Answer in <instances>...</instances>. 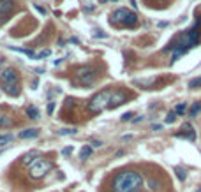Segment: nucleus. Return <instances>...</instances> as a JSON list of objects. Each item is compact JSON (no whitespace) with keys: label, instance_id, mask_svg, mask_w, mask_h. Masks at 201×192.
<instances>
[{"label":"nucleus","instance_id":"nucleus-1","mask_svg":"<svg viewBox=\"0 0 201 192\" xmlns=\"http://www.w3.org/2000/svg\"><path fill=\"white\" fill-rule=\"evenodd\" d=\"M198 43H199V21H196V25H194L191 30H185V32H182L178 37H175L173 43L166 48V51H175L171 64L180 57V55H184L187 50L194 48Z\"/></svg>","mask_w":201,"mask_h":192},{"label":"nucleus","instance_id":"nucleus-2","mask_svg":"<svg viewBox=\"0 0 201 192\" xmlns=\"http://www.w3.org/2000/svg\"><path fill=\"white\" fill-rule=\"evenodd\" d=\"M143 185V176L136 171H122L111 182L113 192H134Z\"/></svg>","mask_w":201,"mask_h":192},{"label":"nucleus","instance_id":"nucleus-3","mask_svg":"<svg viewBox=\"0 0 201 192\" xmlns=\"http://www.w3.org/2000/svg\"><path fill=\"white\" fill-rule=\"evenodd\" d=\"M109 97H111V92H109V90H100V92H97L92 99H90V102H88V109H90L93 115L104 111L109 104Z\"/></svg>","mask_w":201,"mask_h":192},{"label":"nucleus","instance_id":"nucleus-4","mask_svg":"<svg viewBox=\"0 0 201 192\" xmlns=\"http://www.w3.org/2000/svg\"><path fill=\"white\" fill-rule=\"evenodd\" d=\"M51 168H53V166H51L50 160L39 157L37 160H34V162L30 164V169H28L30 178H32V180H41L43 176H46V173H50Z\"/></svg>","mask_w":201,"mask_h":192},{"label":"nucleus","instance_id":"nucleus-5","mask_svg":"<svg viewBox=\"0 0 201 192\" xmlns=\"http://www.w3.org/2000/svg\"><path fill=\"white\" fill-rule=\"evenodd\" d=\"M111 23H120L123 27H134L138 23V16L122 7V9H116L111 14Z\"/></svg>","mask_w":201,"mask_h":192},{"label":"nucleus","instance_id":"nucleus-6","mask_svg":"<svg viewBox=\"0 0 201 192\" xmlns=\"http://www.w3.org/2000/svg\"><path fill=\"white\" fill-rule=\"evenodd\" d=\"M74 81H76L79 86H90L93 81H95V72H93L92 67L83 65V67H79L78 71H76Z\"/></svg>","mask_w":201,"mask_h":192},{"label":"nucleus","instance_id":"nucleus-7","mask_svg":"<svg viewBox=\"0 0 201 192\" xmlns=\"http://www.w3.org/2000/svg\"><path fill=\"white\" fill-rule=\"evenodd\" d=\"M13 86V85H18V72L14 69H4L0 72V86Z\"/></svg>","mask_w":201,"mask_h":192},{"label":"nucleus","instance_id":"nucleus-8","mask_svg":"<svg viewBox=\"0 0 201 192\" xmlns=\"http://www.w3.org/2000/svg\"><path fill=\"white\" fill-rule=\"evenodd\" d=\"M125 102V93L123 92H111V97H109V104L108 107H116V106H120V104H123Z\"/></svg>","mask_w":201,"mask_h":192},{"label":"nucleus","instance_id":"nucleus-9","mask_svg":"<svg viewBox=\"0 0 201 192\" xmlns=\"http://www.w3.org/2000/svg\"><path fill=\"white\" fill-rule=\"evenodd\" d=\"M182 130H185V134H175V136L187 137V139H191V141H196V132H194V129H192L191 123H184V125H182Z\"/></svg>","mask_w":201,"mask_h":192},{"label":"nucleus","instance_id":"nucleus-10","mask_svg":"<svg viewBox=\"0 0 201 192\" xmlns=\"http://www.w3.org/2000/svg\"><path fill=\"white\" fill-rule=\"evenodd\" d=\"M14 7V0H0V16H7Z\"/></svg>","mask_w":201,"mask_h":192},{"label":"nucleus","instance_id":"nucleus-11","mask_svg":"<svg viewBox=\"0 0 201 192\" xmlns=\"http://www.w3.org/2000/svg\"><path fill=\"white\" fill-rule=\"evenodd\" d=\"M39 157H41V153L36 152V150H32V152H28L27 155H23V164H28V166H30V164L34 162V160H37Z\"/></svg>","mask_w":201,"mask_h":192},{"label":"nucleus","instance_id":"nucleus-12","mask_svg":"<svg viewBox=\"0 0 201 192\" xmlns=\"http://www.w3.org/2000/svg\"><path fill=\"white\" fill-rule=\"evenodd\" d=\"M37 136H39V129H27V130L20 132L21 139H30V137H37Z\"/></svg>","mask_w":201,"mask_h":192},{"label":"nucleus","instance_id":"nucleus-13","mask_svg":"<svg viewBox=\"0 0 201 192\" xmlns=\"http://www.w3.org/2000/svg\"><path fill=\"white\" fill-rule=\"evenodd\" d=\"M90 155H92V146H90V145L83 146V148H81V152H79V159H81V160H86Z\"/></svg>","mask_w":201,"mask_h":192},{"label":"nucleus","instance_id":"nucleus-14","mask_svg":"<svg viewBox=\"0 0 201 192\" xmlns=\"http://www.w3.org/2000/svg\"><path fill=\"white\" fill-rule=\"evenodd\" d=\"M155 83V78H150V79H134V85H139V86H152Z\"/></svg>","mask_w":201,"mask_h":192},{"label":"nucleus","instance_id":"nucleus-15","mask_svg":"<svg viewBox=\"0 0 201 192\" xmlns=\"http://www.w3.org/2000/svg\"><path fill=\"white\" fill-rule=\"evenodd\" d=\"M27 115H28V118H32V120H37L39 118V109L34 106H28L27 107Z\"/></svg>","mask_w":201,"mask_h":192},{"label":"nucleus","instance_id":"nucleus-16","mask_svg":"<svg viewBox=\"0 0 201 192\" xmlns=\"http://www.w3.org/2000/svg\"><path fill=\"white\" fill-rule=\"evenodd\" d=\"M7 125H11V118L0 109V127H7Z\"/></svg>","mask_w":201,"mask_h":192},{"label":"nucleus","instance_id":"nucleus-17","mask_svg":"<svg viewBox=\"0 0 201 192\" xmlns=\"http://www.w3.org/2000/svg\"><path fill=\"white\" fill-rule=\"evenodd\" d=\"M199 111H201V102H194L192 107H191V111H189V116H191V118H194V116L199 113Z\"/></svg>","mask_w":201,"mask_h":192},{"label":"nucleus","instance_id":"nucleus-18","mask_svg":"<svg viewBox=\"0 0 201 192\" xmlns=\"http://www.w3.org/2000/svg\"><path fill=\"white\" fill-rule=\"evenodd\" d=\"M175 173H176V176H178L180 182H185V178H187L185 169H182V168H175Z\"/></svg>","mask_w":201,"mask_h":192},{"label":"nucleus","instance_id":"nucleus-19","mask_svg":"<svg viewBox=\"0 0 201 192\" xmlns=\"http://www.w3.org/2000/svg\"><path fill=\"white\" fill-rule=\"evenodd\" d=\"M189 88H201V76L189 81Z\"/></svg>","mask_w":201,"mask_h":192},{"label":"nucleus","instance_id":"nucleus-20","mask_svg":"<svg viewBox=\"0 0 201 192\" xmlns=\"http://www.w3.org/2000/svg\"><path fill=\"white\" fill-rule=\"evenodd\" d=\"M76 132H78L76 129H62V130H58L60 136H72V134H76Z\"/></svg>","mask_w":201,"mask_h":192},{"label":"nucleus","instance_id":"nucleus-21","mask_svg":"<svg viewBox=\"0 0 201 192\" xmlns=\"http://www.w3.org/2000/svg\"><path fill=\"white\" fill-rule=\"evenodd\" d=\"M173 113H175V115H184V113H185V104H184V102L178 104V106L175 107V111H173Z\"/></svg>","mask_w":201,"mask_h":192},{"label":"nucleus","instance_id":"nucleus-22","mask_svg":"<svg viewBox=\"0 0 201 192\" xmlns=\"http://www.w3.org/2000/svg\"><path fill=\"white\" fill-rule=\"evenodd\" d=\"M13 139V136L11 134H0V143H7Z\"/></svg>","mask_w":201,"mask_h":192},{"label":"nucleus","instance_id":"nucleus-23","mask_svg":"<svg viewBox=\"0 0 201 192\" xmlns=\"http://www.w3.org/2000/svg\"><path fill=\"white\" fill-rule=\"evenodd\" d=\"M146 185H150L152 190H157V189H159V183L155 182V180H148V182H146Z\"/></svg>","mask_w":201,"mask_h":192},{"label":"nucleus","instance_id":"nucleus-24","mask_svg":"<svg viewBox=\"0 0 201 192\" xmlns=\"http://www.w3.org/2000/svg\"><path fill=\"white\" fill-rule=\"evenodd\" d=\"M50 55H51L50 50H44V51H41L39 55H36V58H44V57H50Z\"/></svg>","mask_w":201,"mask_h":192},{"label":"nucleus","instance_id":"nucleus-25","mask_svg":"<svg viewBox=\"0 0 201 192\" xmlns=\"http://www.w3.org/2000/svg\"><path fill=\"white\" fill-rule=\"evenodd\" d=\"M175 116H176V115H175V113L171 111V113L166 116V123H173V122H175Z\"/></svg>","mask_w":201,"mask_h":192},{"label":"nucleus","instance_id":"nucleus-26","mask_svg":"<svg viewBox=\"0 0 201 192\" xmlns=\"http://www.w3.org/2000/svg\"><path fill=\"white\" fill-rule=\"evenodd\" d=\"M92 146L93 148H100V146H102V141H99V139H92Z\"/></svg>","mask_w":201,"mask_h":192},{"label":"nucleus","instance_id":"nucleus-27","mask_svg":"<svg viewBox=\"0 0 201 192\" xmlns=\"http://www.w3.org/2000/svg\"><path fill=\"white\" fill-rule=\"evenodd\" d=\"M131 118H132V113H131V111L122 115V122H127V120H131Z\"/></svg>","mask_w":201,"mask_h":192},{"label":"nucleus","instance_id":"nucleus-28","mask_svg":"<svg viewBox=\"0 0 201 192\" xmlns=\"http://www.w3.org/2000/svg\"><path fill=\"white\" fill-rule=\"evenodd\" d=\"M93 36H95V37H99V39H104V37H106V34H102L100 30H95V32H93Z\"/></svg>","mask_w":201,"mask_h":192},{"label":"nucleus","instance_id":"nucleus-29","mask_svg":"<svg viewBox=\"0 0 201 192\" xmlns=\"http://www.w3.org/2000/svg\"><path fill=\"white\" fill-rule=\"evenodd\" d=\"M53 109H55V102H50V104H48V109H46V111H48V115L53 113Z\"/></svg>","mask_w":201,"mask_h":192},{"label":"nucleus","instance_id":"nucleus-30","mask_svg":"<svg viewBox=\"0 0 201 192\" xmlns=\"http://www.w3.org/2000/svg\"><path fill=\"white\" fill-rule=\"evenodd\" d=\"M71 152H72V148H71V146H67L65 150H62V153H64V155H69Z\"/></svg>","mask_w":201,"mask_h":192},{"label":"nucleus","instance_id":"nucleus-31","mask_svg":"<svg viewBox=\"0 0 201 192\" xmlns=\"http://www.w3.org/2000/svg\"><path fill=\"white\" fill-rule=\"evenodd\" d=\"M157 27H159V28H162V27H168V23H166V21H161V23H157Z\"/></svg>","mask_w":201,"mask_h":192},{"label":"nucleus","instance_id":"nucleus-32","mask_svg":"<svg viewBox=\"0 0 201 192\" xmlns=\"http://www.w3.org/2000/svg\"><path fill=\"white\" fill-rule=\"evenodd\" d=\"M36 9H37V11H39V13H41V14H44V13H46V11H44L43 7H39V6H36Z\"/></svg>","mask_w":201,"mask_h":192},{"label":"nucleus","instance_id":"nucleus-33","mask_svg":"<svg viewBox=\"0 0 201 192\" xmlns=\"http://www.w3.org/2000/svg\"><path fill=\"white\" fill-rule=\"evenodd\" d=\"M100 2L104 4V2H118V0H100Z\"/></svg>","mask_w":201,"mask_h":192},{"label":"nucleus","instance_id":"nucleus-34","mask_svg":"<svg viewBox=\"0 0 201 192\" xmlns=\"http://www.w3.org/2000/svg\"><path fill=\"white\" fill-rule=\"evenodd\" d=\"M134 192H143V190H139V189H138V190H134Z\"/></svg>","mask_w":201,"mask_h":192},{"label":"nucleus","instance_id":"nucleus-35","mask_svg":"<svg viewBox=\"0 0 201 192\" xmlns=\"http://www.w3.org/2000/svg\"><path fill=\"white\" fill-rule=\"evenodd\" d=\"M196 192H201V189H198V190H196Z\"/></svg>","mask_w":201,"mask_h":192}]
</instances>
